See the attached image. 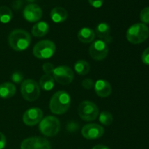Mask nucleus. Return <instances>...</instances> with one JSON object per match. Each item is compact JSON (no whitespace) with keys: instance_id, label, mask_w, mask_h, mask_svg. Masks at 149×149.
I'll return each mask as SVG.
<instances>
[{"instance_id":"nucleus-1","label":"nucleus","mask_w":149,"mask_h":149,"mask_svg":"<svg viewBox=\"0 0 149 149\" xmlns=\"http://www.w3.org/2000/svg\"><path fill=\"white\" fill-rule=\"evenodd\" d=\"M31 41L30 34L23 29H15L8 36L10 47L15 51H23L29 47Z\"/></svg>"},{"instance_id":"nucleus-2","label":"nucleus","mask_w":149,"mask_h":149,"mask_svg":"<svg viewBox=\"0 0 149 149\" xmlns=\"http://www.w3.org/2000/svg\"><path fill=\"white\" fill-rule=\"evenodd\" d=\"M71 105V97L65 91H58L52 95L49 102V109L54 114L61 115L68 110Z\"/></svg>"},{"instance_id":"nucleus-3","label":"nucleus","mask_w":149,"mask_h":149,"mask_svg":"<svg viewBox=\"0 0 149 149\" xmlns=\"http://www.w3.org/2000/svg\"><path fill=\"white\" fill-rule=\"evenodd\" d=\"M126 36L130 43L137 45L145 42L149 36V29L144 23H136L128 29Z\"/></svg>"},{"instance_id":"nucleus-4","label":"nucleus","mask_w":149,"mask_h":149,"mask_svg":"<svg viewBox=\"0 0 149 149\" xmlns=\"http://www.w3.org/2000/svg\"><path fill=\"white\" fill-rule=\"evenodd\" d=\"M61 123L59 119L55 116H47L39 123V129L44 135L47 137H53L59 132Z\"/></svg>"},{"instance_id":"nucleus-5","label":"nucleus","mask_w":149,"mask_h":149,"mask_svg":"<svg viewBox=\"0 0 149 149\" xmlns=\"http://www.w3.org/2000/svg\"><path fill=\"white\" fill-rule=\"evenodd\" d=\"M55 49L56 47L53 42L45 39L35 45L33 48V54L39 59H48L54 55Z\"/></svg>"},{"instance_id":"nucleus-6","label":"nucleus","mask_w":149,"mask_h":149,"mask_svg":"<svg viewBox=\"0 0 149 149\" xmlns=\"http://www.w3.org/2000/svg\"><path fill=\"white\" fill-rule=\"evenodd\" d=\"M20 92L23 98L27 101H35L40 95V88L36 81L26 79L22 82Z\"/></svg>"},{"instance_id":"nucleus-7","label":"nucleus","mask_w":149,"mask_h":149,"mask_svg":"<svg viewBox=\"0 0 149 149\" xmlns=\"http://www.w3.org/2000/svg\"><path fill=\"white\" fill-rule=\"evenodd\" d=\"M79 116L81 119L87 122H91L96 119L99 114L98 107L94 103L85 100L80 103L78 109Z\"/></svg>"},{"instance_id":"nucleus-8","label":"nucleus","mask_w":149,"mask_h":149,"mask_svg":"<svg viewBox=\"0 0 149 149\" xmlns=\"http://www.w3.org/2000/svg\"><path fill=\"white\" fill-rule=\"evenodd\" d=\"M53 78L57 82L63 85H67L72 82L74 79V71L70 67L61 65L54 69Z\"/></svg>"},{"instance_id":"nucleus-9","label":"nucleus","mask_w":149,"mask_h":149,"mask_svg":"<svg viewBox=\"0 0 149 149\" xmlns=\"http://www.w3.org/2000/svg\"><path fill=\"white\" fill-rule=\"evenodd\" d=\"M90 56L95 61H102L109 54V47L103 40H95L92 43L89 49Z\"/></svg>"},{"instance_id":"nucleus-10","label":"nucleus","mask_w":149,"mask_h":149,"mask_svg":"<svg viewBox=\"0 0 149 149\" xmlns=\"http://www.w3.org/2000/svg\"><path fill=\"white\" fill-rule=\"evenodd\" d=\"M20 149H52L49 141L42 137H31L22 141Z\"/></svg>"},{"instance_id":"nucleus-11","label":"nucleus","mask_w":149,"mask_h":149,"mask_svg":"<svg viewBox=\"0 0 149 149\" xmlns=\"http://www.w3.org/2000/svg\"><path fill=\"white\" fill-rule=\"evenodd\" d=\"M81 134L86 139L95 140L103 136L104 134V129L97 124H88L83 127Z\"/></svg>"},{"instance_id":"nucleus-12","label":"nucleus","mask_w":149,"mask_h":149,"mask_svg":"<svg viewBox=\"0 0 149 149\" xmlns=\"http://www.w3.org/2000/svg\"><path fill=\"white\" fill-rule=\"evenodd\" d=\"M43 112L39 108H31L26 111L23 116V121L28 126H34L42 121Z\"/></svg>"},{"instance_id":"nucleus-13","label":"nucleus","mask_w":149,"mask_h":149,"mask_svg":"<svg viewBox=\"0 0 149 149\" xmlns=\"http://www.w3.org/2000/svg\"><path fill=\"white\" fill-rule=\"evenodd\" d=\"M23 17L29 22H37L42 18V10L37 4H28L23 10Z\"/></svg>"},{"instance_id":"nucleus-14","label":"nucleus","mask_w":149,"mask_h":149,"mask_svg":"<svg viewBox=\"0 0 149 149\" xmlns=\"http://www.w3.org/2000/svg\"><path fill=\"white\" fill-rule=\"evenodd\" d=\"M95 33L100 38V40H103L106 44L111 43L112 42L113 39L111 35V27L108 23H99L96 27Z\"/></svg>"},{"instance_id":"nucleus-15","label":"nucleus","mask_w":149,"mask_h":149,"mask_svg":"<svg viewBox=\"0 0 149 149\" xmlns=\"http://www.w3.org/2000/svg\"><path fill=\"white\" fill-rule=\"evenodd\" d=\"M95 90L99 97H107L111 93V86L106 80L99 79L95 83Z\"/></svg>"},{"instance_id":"nucleus-16","label":"nucleus","mask_w":149,"mask_h":149,"mask_svg":"<svg viewBox=\"0 0 149 149\" xmlns=\"http://www.w3.org/2000/svg\"><path fill=\"white\" fill-rule=\"evenodd\" d=\"M50 17L52 21L56 23H61L65 21L68 17V12L61 7H56L52 10Z\"/></svg>"},{"instance_id":"nucleus-17","label":"nucleus","mask_w":149,"mask_h":149,"mask_svg":"<svg viewBox=\"0 0 149 149\" xmlns=\"http://www.w3.org/2000/svg\"><path fill=\"white\" fill-rule=\"evenodd\" d=\"M16 87L13 83L4 82L0 84V98L9 99L14 96Z\"/></svg>"},{"instance_id":"nucleus-18","label":"nucleus","mask_w":149,"mask_h":149,"mask_svg":"<svg viewBox=\"0 0 149 149\" xmlns=\"http://www.w3.org/2000/svg\"><path fill=\"white\" fill-rule=\"evenodd\" d=\"M95 37V33L93 29L84 27L78 32V39L82 43H90L93 42Z\"/></svg>"},{"instance_id":"nucleus-19","label":"nucleus","mask_w":149,"mask_h":149,"mask_svg":"<svg viewBox=\"0 0 149 149\" xmlns=\"http://www.w3.org/2000/svg\"><path fill=\"white\" fill-rule=\"evenodd\" d=\"M49 31V25L45 21L36 23L31 29V33L36 37H42L45 36Z\"/></svg>"},{"instance_id":"nucleus-20","label":"nucleus","mask_w":149,"mask_h":149,"mask_svg":"<svg viewBox=\"0 0 149 149\" xmlns=\"http://www.w3.org/2000/svg\"><path fill=\"white\" fill-rule=\"evenodd\" d=\"M39 85L44 90L49 91L53 88L55 85V81L54 78L50 74H46L42 76L39 80Z\"/></svg>"},{"instance_id":"nucleus-21","label":"nucleus","mask_w":149,"mask_h":149,"mask_svg":"<svg viewBox=\"0 0 149 149\" xmlns=\"http://www.w3.org/2000/svg\"><path fill=\"white\" fill-rule=\"evenodd\" d=\"M74 69L78 74L81 76H84L87 74L90 71V65L88 62L84 60L78 61L74 65Z\"/></svg>"},{"instance_id":"nucleus-22","label":"nucleus","mask_w":149,"mask_h":149,"mask_svg":"<svg viewBox=\"0 0 149 149\" xmlns=\"http://www.w3.org/2000/svg\"><path fill=\"white\" fill-rule=\"evenodd\" d=\"M13 18V13L11 10L7 6L0 7V22L2 23H7Z\"/></svg>"},{"instance_id":"nucleus-23","label":"nucleus","mask_w":149,"mask_h":149,"mask_svg":"<svg viewBox=\"0 0 149 149\" xmlns=\"http://www.w3.org/2000/svg\"><path fill=\"white\" fill-rule=\"evenodd\" d=\"M99 121L103 125L108 126V125H111L113 121V118L111 113L109 112L103 111L100 113V116H99Z\"/></svg>"},{"instance_id":"nucleus-24","label":"nucleus","mask_w":149,"mask_h":149,"mask_svg":"<svg viewBox=\"0 0 149 149\" xmlns=\"http://www.w3.org/2000/svg\"><path fill=\"white\" fill-rule=\"evenodd\" d=\"M140 18L144 24H149V7L143 9L140 14Z\"/></svg>"},{"instance_id":"nucleus-25","label":"nucleus","mask_w":149,"mask_h":149,"mask_svg":"<svg viewBox=\"0 0 149 149\" xmlns=\"http://www.w3.org/2000/svg\"><path fill=\"white\" fill-rule=\"evenodd\" d=\"M11 79L13 82L16 83V84H19V83L22 82L23 80V75L21 72L19 71H16V72L13 73L11 76Z\"/></svg>"},{"instance_id":"nucleus-26","label":"nucleus","mask_w":149,"mask_h":149,"mask_svg":"<svg viewBox=\"0 0 149 149\" xmlns=\"http://www.w3.org/2000/svg\"><path fill=\"white\" fill-rule=\"evenodd\" d=\"M81 86L86 90H90L93 87H95V83L91 79H85L81 82Z\"/></svg>"},{"instance_id":"nucleus-27","label":"nucleus","mask_w":149,"mask_h":149,"mask_svg":"<svg viewBox=\"0 0 149 149\" xmlns=\"http://www.w3.org/2000/svg\"><path fill=\"white\" fill-rule=\"evenodd\" d=\"M42 68H43V71H45L46 74H51L53 73L54 69H55V67L50 63H46L43 65L42 66Z\"/></svg>"},{"instance_id":"nucleus-28","label":"nucleus","mask_w":149,"mask_h":149,"mask_svg":"<svg viewBox=\"0 0 149 149\" xmlns=\"http://www.w3.org/2000/svg\"><path fill=\"white\" fill-rule=\"evenodd\" d=\"M141 59H142L143 63L146 65H149V47L146 48L145 50L143 51L141 56Z\"/></svg>"},{"instance_id":"nucleus-29","label":"nucleus","mask_w":149,"mask_h":149,"mask_svg":"<svg viewBox=\"0 0 149 149\" xmlns=\"http://www.w3.org/2000/svg\"><path fill=\"white\" fill-rule=\"evenodd\" d=\"M88 1L90 5L95 8H99L103 4V0H88Z\"/></svg>"},{"instance_id":"nucleus-30","label":"nucleus","mask_w":149,"mask_h":149,"mask_svg":"<svg viewBox=\"0 0 149 149\" xmlns=\"http://www.w3.org/2000/svg\"><path fill=\"white\" fill-rule=\"evenodd\" d=\"M6 143H7V141H6L5 136L2 132H0V149H3L5 147Z\"/></svg>"},{"instance_id":"nucleus-31","label":"nucleus","mask_w":149,"mask_h":149,"mask_svg":"<svg viewBox=\"0 0 149 149\" xmlns=\"http://www.w3.org/2000/svg\"><path fill=\"white\" fill-rule=\"evenodd\" d=\"M22 5H23V2H22L21 0H15L13 3V9L16 10H19Z\"/></svg>"},{"instance_id":"nucleus-32","label":"nucleus","mask_w":149,"mask_h":149,"mask_svg":"<svg viewBox=\"0 0 149 149\" xmlns=\"http://www.w3.org/2000/svg\"><path fill=\"white\" fill-rule=\"evenodd\" d=\"M93 149H110L108 146L104 145H101V144H99V145L95 146L93 148Z\"/></svg>"},{"instance_id":"nucleus-33","label":"nucleus","mask_w":149,"mask_h":149,"mask_svg":"<svg viewBox=\"0 0 149 149\" xmlns=\"http://www.w3.org/2000/svg\"><path fill=\"white\" fill-rule=\"evenodd\" d=\"M26 1H31H31H36V0H26Z\"/></svg>"}]
</instances>
